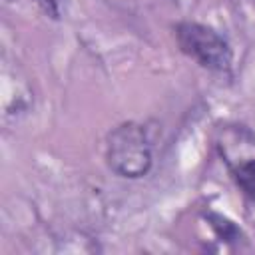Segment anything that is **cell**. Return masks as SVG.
Instances as JSON below:
<instances>
[{
	"label": "cell",
	"instance_id": "obj_1",
	"mask_svg": "<svg viewBox=\"0 0 255 255\" xmlns=\"http://www.w3.org/2000/svg\"><path fill=\"white\" fill-rule=\"evenodd\" d=\"M106 163L120 177L137 179L145 175L153 163L147 128L137 122H126L114 128L106 139Z\"/></svg>",
	"mask_w": 255,
	"mask_h": 255
},
{
	"label": "cell",
	"instance_id": "obj_2",
	"mask_svg": "<svg viewBox=\"0 0 255 255\" xmlns=\"http://www.w3.org/2000/svg\"><path fill=\"white\" fill-rule=\"evenodd\" d=\"M179 50L209 72H227L233 62V50L213 28L199 22H179L175 26Z\"/></svg>",
	"mask_w": 255,
	"mask_h": 255
},
{
	"label": "cell",
	"instance_id": "obj_3",
	"mask_svg": "<svg viewBox=\"0 0 255 255\" xmlns=\"http://www.w3.org/2000/svg\"><path fill=\"white\" fill-rule=\"evenodd\" d=\"M235 185L241 189V193L255 203V159H245L239 161L231 169Z\"/></svg>",
	"mask_w": 255,
	"mask_h": 255
},
{
	"label": "cell",
	"instance_id": "obj_4",
	"mask_svg": "<svg viewBox=\"0 0 255 255\" xmlns=\"http://www.w3.org/2000/svg\"><path fill=\"white\" fill-rule=\"evenodd\" d=\"M36 4L40 6V10L54 18V20H60L62 14H64V6H66V0H36Z\"/></svg>",
	"mask_w": 255,
	"mask_h": 255
}]
</instances>
